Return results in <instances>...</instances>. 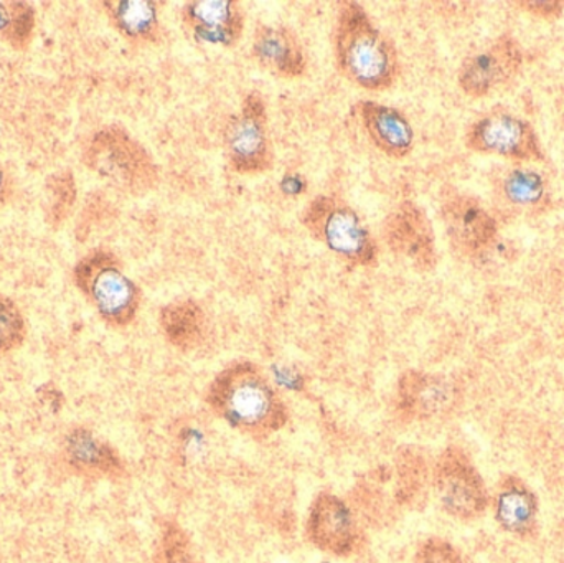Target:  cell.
<instances>
[{"instance_id":"cell-1","label":"cell","mask_w":564,"mask_h":563,"mask_svg":"<svg viewBox=\"0 0 564 563\" xmlns=\"http://www.w3.org/2000/svg\"><path fill=\"white\" fill-rule=\"evenodd\" d=\"M334 53L340 75L358 88L384 91L400 78V58L393 40L354 0L337 3Z\"/></svg>"},{"instance_id":"cell-2","label":"cell","mask_w":564,"mask_h":563,"mask_svg":"<svg viewBox=\"0 0 564 563\" xmlns=\"http://www.w3.org/2000/svg\"><path fill=\"white\" fill-rule=\"evenodd\" d=\"M207 403L231 429L268 439L288 422V409L257 364L240 360L221 370L208 387Z\"/></svg>"},{"instance_id":"cell-3","label":"cell","mask_w":564,"mask_h":563,"mask_svg":"<svg viewBox=\"0 0 564 563\" xmlns=\"http://www.w3.org/2000/svg\"><path fill=\"white\" fill-rule=\"evenodd\" d=\"M73 283L108 326L122 329L138 316L141 290L109 251H89L78 260L73 268Z\"/></svg>"},{"instance_id":"cell-4","label":"cell","mask_w":564,"mask_h":563,"mask_svg":"<svg viewBox=\"0 0 564 563\" xmlns=\"http://www.w3.org/2000/svg\"><path fill=\"white\" fill-rule=\"evenodd\" d=\"M83 161L99 177L132 195H144L159 184V169L148 149L126 129L108 126L89 139Z\"/></svg>"},{"instance_id":"cell-5","label":"cell","mask_w":564,"mask_h":563,"mask_svg":"<svg viewBox=\"0 0 564 563\" xmlns=\"http://www.w3.org/2000/svg\"><path fill=\"white\" fill-rule=\"evenodd\" d=\"M301 224L312 238L350 267L377 264L378 243L354 207L335 195H317L304 208Z\"/></svg>"},{"instance_id":"cell-6","label":"cell","mask_w":564,"mask_h":563,"mask_svg":"<svg viewBox=\"0 0 564 563\" xmlns=\"http://www.w3.org/2000/svg\"><path fill=\"white\" fill-rule=\"evenodd\" d=\"M268 126L267 101L261 93L251 91L224 132L225 155L238 174L261 175L273 169L274 148Z\"/></svg>"},{"instance_id":"cell-7","label":"cell","mask_w":564,"mask_h":563,"mask_svg":"<svg viewBox=\"0 0 564 563\" xmlns=\"http://www.w3.org/2000/svg\"><path fill=\"white\" fill-rule=\"evenodd\" d=\"M433 485L444 511L454 518L473 519L486 509L487 489L469 456L459 448H447L437 458Z\"/></svg>"},{"instance_id":"cell-8","label":"cell","mask_w":564,"mask_h":563,"mask_svg":"<svg viewBox=\"0 0 564 563\" xmlns=\"http://www.w3.org/2000/svg\"><path fill=\"white\" fill-rule=\"evenodd\" d=\"M383 238L397 257L420 271H431L437 263L433 225L423 208L401 202L383 221Z\"/></svg>"},{"instance_id":"cell-9","label":"cell","mask_w":564,"mask_h":563,"mask_svg":"<svg viewBox=\"0 0 564 563\" xmlns=\"http://www.w3.org/2000/svg\"><path fill=\"white\" fill-rule=\"evenodd\" d=\"M245 7L238 0H192L181 10L182 26L197 45L231 48L245 32Z\"/></svg>"},{"instance_id":"cell-10","label":"cell","mask_w":564,"mask_h":563,"mask_svg":"<svg viewBox=\"0 0 564 563\" xmlns=\"http://www.w3.org/2000/svg\"><path fill=\"white\" fill-rule=\"evenodd\" d=\"M467 145L484 154L503 155L517 161L542 159L535 131L522 119L507 112H492L467 132Z\"/></svg>"},{"instance_id":"cell-11","label":"cell","mask_w":564,"mask_h":563,"mask_svg":"<svg viewBox=\"0 0 564 563\" xmlns=\"http://www.w3.org/2000/svg\"><path fill=\"white\" fill-rule=\"evenodd\" d=\"M307 535L315 548L340 557L350 555L358 542V529L350 509L334 495H321L312 502Z\"/></svg>"},{"instance_id":"cell-12","label":"cell","mask_w":564,"mask_h":563,"mask_svg":"<svg viewBox=\"0 0 564 563\" xmlns=\"http://www.w3.org/2000/svg\"><path fill=\"white\" fill-rule=\"evenodd\" d=\"M522 63V53L516 40L503 36L487 52L464 62L459 85L470 98H482L494 88L509 82Z\"/></svg>"},{"instance_id":"cell-13","label":"cell","mask_w":564,"mask_h":563,"mask_svg":"<svg viewBox=\"0 0 564 563\" xmlns=\"http://www.w3.org/2000/svg\"><path fill=\"white\" fill-rule=\"evenodd\" d=\"M65 465L85 479H116L124 475V463L115 448L85 426H75L63 439Z\"/></svg>"},{"instance_id":"cell-14","label":"cell","mask_w":564,"mask_h":563,"mask_svg":"<svg viewBox=\"0 0 564 563\" xmlns=\"http://www.w3.org/2000/svg\"><path fill=\"white\" fill-rule=\"evenodd\" d=\"M398 412L410 420H427L456 402V387L446 377L410 370L398 382Z\"/></svg>"},{"instance_id":"cell-15","label":"cell","mask_w":564,"mask_h":563,"mask_svg":"<svg viewBox=\"0 0 564 563\" xmlns=\"http://www.w3.org/2000/svg\"><path fill=\"white\" fill-rule=\"evenodd\" d=\"M254 59L261 68L280 78H301L307 58L297 33L284 25H260L253 33Z\"/></svg>"},{"instance_id":"cell-16","label":"cell","mask_w":564,"mask_h":563,"mask_svg":"<svg viewBox=\"0 0 564 563\" xmlns=\"http://www.w3.org/2000/svg\"><path fill=\"white\" fill-rule=\"evenodd\" d=\"M355 116L370 141L391 159H404L414 148V131L403 112L381 102L358 101Z\"/></svg>"},{"instance_id":"cell-17","label":"cell","mask_w":564,"mask_h":563,"mask_svg":"<svg viewBox=\"0 0 564 563\" xmlns=\"http://www.w3.org/2000/svg\"><path fill=\"white\" fill-rule=\"evenodd\" d=\"M443 217L451 241L464 255L480 253L496 238V220L474 198H451L444 204Z\"/></svg>"},{"instance_id":"cell-18","label":"cell","mask_w":564,"mask_h":563,"mask_svg":"<svg viewBox=\"0 0 564 563\" xmlns=\"http://www.w3.org/2000/svg\"><path fill=\"white\" fill-rule=\"evenodd\" d=\"M102 10L119 35L138 46L155 45L162 39L161 2L155 0H105Z\"/></svg>"},{"instance_id":"cell-19","label":"cell","mask_w":564,"mask_h":563,"mask_svg":"<svg viewBox=\"0 0 564 563\" xmlns=\"http://www.w3.org/2000/svg\"><path fill=\"white\" fill-rule=\"evenodd\" d=\"M161 329L169 344L177 349L192 350L205 336V313L194 300L174 301L161 311Z\"/></svg>"},{"instance_id":"cell-20","label":"cell","mask_w":564,"mask_h":563,"mask_svg":"<svg viewBox=\"0 0 564 563\" xmlns=\"http://www.w3.org/2000/svg\"><path fill=\"white\" fill-rule=\"evenodd\" d=\"M536 501L525 485L509 479L503 485L497 505V518L503 528L512 532H527L535 521Z\"/></svg>"},{"instance_id":"cell-21","label":"cell","mask_w":564,"mask_h":563,"mask_svg":"<svg viewBox=\"0 0 564 563\" xmlns=\"http://www.w3.org/2000/svg\"><path fill=\"white\" fill-rule=\"evenodd\" d=\"M36 26V12L29 2L0 0V42L13 50H26Z\"/></svg>"},{"instance_id":"cell-22","label":"cell","mask_w":564,"mask_h":563,"mask_svg":"<svg viewBox=\"0 0 564 563\" xmlns=\"http://www.w3.org/2000/svg\"><path fill=\"white\" fill-rule=\"evenodd\" d=\"M397 495L403 505L413 506L426 491L430 469L423 453L414 448H403L397 456Z\"/></svg>"},{"instance_id":"cell-23","label":"cell","mask_w":564,"mask_h":563,"mask_svg":"<svg viewBox=\"0 0 564 563\" xmlns=\"http://www.w3.org/2000/svg\"><path fill=\"white\" fill-rule=\"evenodd\" d=\"M26 339V321L12 297L0 293V353L20 349Z\"/></svg>"},{"instance_id":"cell-24","label":"cell","mask_w":564,"mask_h":563,"mask_svg":"<svg viewBox=\"0 0 564 563\" xmlns=\"http://www.w3.org/2000/svg\"><path fill=\"white\" fill-rule=\"evenodd\" d=\"M161 563H202L191 539L178 526L169 524L162 532Z\"/></svg>"},{"instance_id":"cell-25","label":"cell","mask_w":564,"mask_h":563,"mask_svg":"<svg viewBox=\"0 0 564 563\" xmlns=\"http://www.w3.org/2000/svg\"><path fill=\"white\" fill-rule=\"evenodd\" d=\"M417 563H463L459 552L443 539H430L417 552Z\"/></svg>"},{"instance_id":"cell-26","label":"cell","mask_w":564,"mask_h":563,"mask_svg":"<svg viewBox=\"0 0 564 563\" xmlns=\"http://www.w3.org/2000/svg\"><path fill=\"white\" fill-rule=\"evenodd\" d=\"M507 192L517 202H533L542 195V182L533 174H513Z\"/></svg>"},{"instance_id":"cell-27","label":"cell","mask_w":564,"mask_h":563,"mask_svg":"<svg viewBox=\"0 0 564 563\" xmlns=\"http://www.w3.org/2000/svg\"><path fill=\"white\" fill-rule=\"evenodd\" d=\"M517 6L523 7V9L532 12L533 15L545 20L558 19L563 12V2H556V0H553V2H532V0H527V2H517Z\"/></svg>"},{"instance_id":"cell-28","label":"cell","mask_w":564,"mask_h":563,"mask_svg":"<svg viewBox=\"0 0 564 563\" xmlns=\"http://www.w3.org/2000/svg\"><path fill=\"white\" fill-rule=\"evenodd\" d=\"M7 198H9V177H7L6 169L0 162V208L6 205Z\"/></svg>"}]
</instances>
